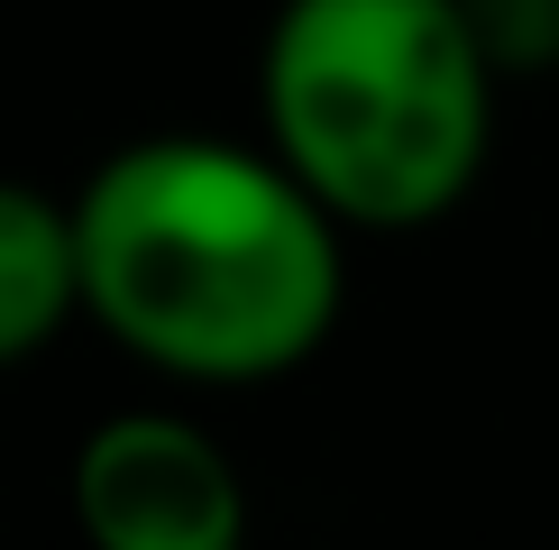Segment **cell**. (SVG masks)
Returning <instances> with one entry per match:
<instances>
[{"label": "cell", "instance_id": "obj_1", "mask_svg": "<svg viewBox=\"0 0 559 550\" xmlns=\"http://www.w3.org/2000/svg\"><path fill=\"white\" fill-rule=\"evenodd\" d=\"M83 321L175 385L294 376L348 303V229L266 138L156 129L74 193Z\"/></svg>", "mask_w": 559, "mask_h": 550}, {"label": "cell", "instance_id": "obj_2", "mask_svg": "<svg viewBox=\"0 0 559 550\" xmlns=\"http://www.w3.org/2000/svg\"><path fill=\"white\" fill-rule=\"evenodd\" d=\"M504 74L468 0H275L258 138L348 239H404L468 202Z\"/></svg>", "mask_w": 559, "mask_h": 550}, {"label": "cell", "instance_id": "obj_3", "mask_svg": "<svg viewBox=\"0 0 559 550\" xmlns=\"http://www.w3.org/2000/svg\"><path fill=\"white\" fill-rule=\"evenodd\" d=\"M83 550H248V477L212 422L175 404H129L74 441L64 468Z\"/></svg>", "mask_w": 559, "mask_h": 550}, {"label": "cell", "instance_id": "obj_4", "mask_svg": "<svg viewBox=\"0 0 559 550\" xmlns=\"http://www.w3.org/2000/svg\"><path fill=\"white\" fill-rule=\"evenodd\" d=\"M83 321V239L74 202L0 175V367H28L46 339Z\"/></svg>", "mask_w": 559, "mask_h": 550}, {"label": "cell", "instance_id": "obj_5", "mask_svg": "<svg viewBox=\"0 0 559 550\" xmlns=\"http://www.w3.org/2000/svg\"><path fill=\"white\" fill-rule=\"evenodd\" d=\"M468 19H477V46L496 56L504 92L559 74V0H468Z\"/></svg>", "mask_w": 559, "mask_h": 550}]
</instances>
